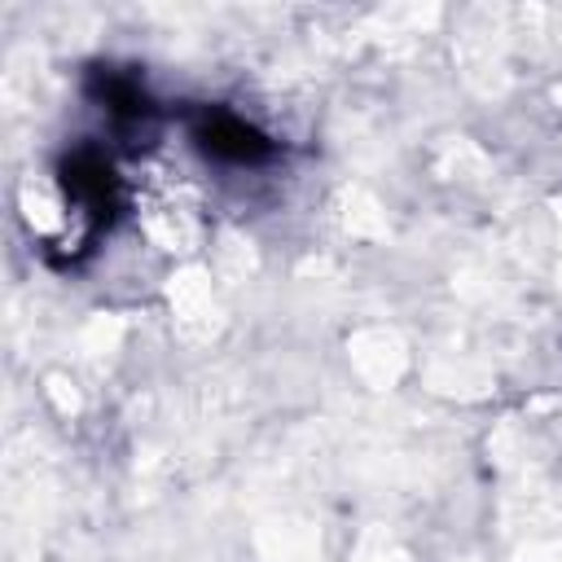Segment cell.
I'll return each mask as SVG.
<instances>
[{
  "label": "cell",
  "mask_w": 562,
  "mask_h": 562,
  "mask_svg": "<svg viewBox=\"0 0 562 562\" xmlns=\"http://www.w3.org/2000/svg\"><path fill=\"white\" fill-rule=\"evenodd\" d=\"M61 189H66L70 206L83 215L88 233L110 224L114 202H119V180H114V167L97 149H75L61 162Z\"/></svg>",
  "instance_id": "cell-1"
},
{
  "label": "cell",
  "mask_w": 562,
  "mask_h": 562,
  "mask_svg": "<svg viewBox=\"0 0 562 562\" xmlns=\"http://www.w3.org/2000/svg\"><path fill=\"white\" fill-rule=\"evenodd\" d=\"M193 140H198V149H206L211 158L233 162V167H255L272 154V140L259 127H250L246 119L228 114V110H206L193 123Z\"/></svg>",
  "instance_id": "cell-2"
}]
</instances>
